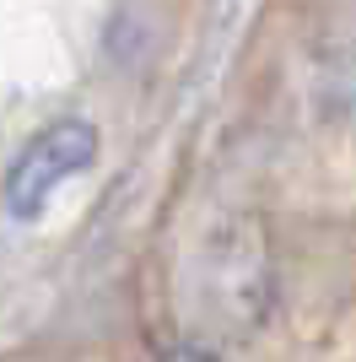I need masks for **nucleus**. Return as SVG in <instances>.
Wrapping results in <instances>:
<instances>
[{"mask_svg":"<svg viewBox=\"0 0 356 362\" xmlns=\"http://www.w3.org/2000/svg\"><path fill=\"white\" fill-rule=\"evenodd\" d=\"M194 314L222 335H254L275 298V255L259 216L227 211L206 227L189 265Z\"/></svg>","mask_w":356,"mask_h":362,"instance_id":"f257e3e1","label":"nucleus"},{"mask_svg":"<svg viewBox=\"0 0 356 362\" xmlns=\"http://www.w3.org/2000/svg\"><path fill=\"white\" fill-rule=\"evenodd\" d=\"M92 163H97V124L92 119H54V124H44L28 146L16 151L11 173H6V189H0L6 216H16V222L38 216L59 184L76 179V173H87Z\"/></svg>","mask_w":356,"mask_h":362,"instance_id":"f03ea898","label":"nucleus"},{"mask_svg":"<svg viewBox=\"0 0 356 362\" xmlns=\"http://www.w3.org/2000/svg\"><path fill=\"white\" fill-rule=\"evenodd\" d=\"M157 362H216V351H206V346H194V341H184V346H167Z\"/></svg>","mask_w":356,"mask_h":362,"instance_id":"7ed1b4c3","label":"nucleus"}]
</instances>
